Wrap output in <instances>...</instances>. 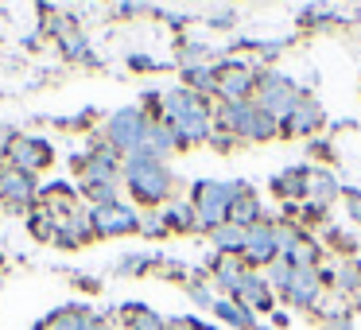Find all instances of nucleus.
Wrapping results in <instances>:
<instances>
[{"mask_svg":"<svg viewBox=\"0 0 361 330\" xmlns=\"http://www.w3.org/2000/svg\"><path fill=\"white\" fill-rule=\"evenodd\" d=\"M159 121L175 133L179 148H195V144H206L214 136V113L210 102L198 94H190L187 86H175L159 97Z\"/></svg>","mask_w":361,"mask_h":330,"instance_id":"f257e3e1","label":"nucleus"},{"mask_svg":"<svg viewBox=\"0 0 361 330\" xmlns=\"http://www.w3.org/2000/svg\"><path fill=\"white\" fill-rule=\"evenodd\" d=\"M121 179L128 183L136 202L144 206H159L171 198L175 190V175L167 171V164H156V159H144V156H125L121 164Z\"/></svg>","mask_w":361,"mask_h":330,"instance_id":"f03ea898","label":"nucleus"},{"mask_svg":"<svg viewBox=\"0 0 361 330\" xmlns=\"http://www.w3.org/2000/svg\"><path fill=\"white\" fill-rule=\"evenodd\" d=\"M218 128H226L233 140H252V144H264V140H272V136H280V121L268 117L257 102L221 105L218 109Z\"/></svg>","mask_w":361,"mask_h":330,"instance_id":"7ed1b4c3","label":"nucleus"},{"mask_svg":"<svg viewBox=\"0 0 361 330\" xmlns=\"http://www.w3.org/2000/svg\"><path fill=\"white\" fill-rule=\"evenodd\" d=\"M241 190V183H218V179H202L195 183V195H190V206H195L198 229L214 233L229 221V210H233V198Z\"/></svg>","mask_w":361,"mask_h":330,"instance_id":"20e7f679","label":"nucleus"},{"mask_svg":"<svg viewBox=\"0 0 361 330\" xmlns=\"http://www.w3.org/2000/svg\"><path fill=\"white\" fill-rule=\"evenodd\" d=\"M299 82L295 78H288V74H276V71H264L257 78V97L252 102L260 105V109L268 113V117H276V121H283L291 109H295V102H299Z\"/></svg>","mask_w":361,"mask_h":330,"instance_id":"39448f33","label":"nucleus"},{"mask_svg":"<svg viewBox=\"0 0 361 330\" xmlns=\"http://www.w3.org/2000/svg\"><path fill=\"white\" fill-rule=\"evenodd\" d=\"M272 226H276V241H280V260H288L291 268H319L322 245L299 221H272Z\"/></svg>","mask_w":361,"mask_h":330,"instance_id":"423d86ee","label":"nucleus"},{"mask_svg":"<svg viewBox=\"0 0 361 330\" xmlns=\"http://www.w3.org/2000/svg\"><path fill=\"white\" fill-rule=\"evenodd\" d=\"M152 128V117L144 109H136V105H128V109L113 113L109 125H105V140H109L113 152H125V156H133L136 148L144 144V136H148Z\"/></svg>","mask_w":361,"mask_h":330,"instance_id":"0eeeda50","label":"nucleus"},{"mask_svg":"<svg viewBox=\"0 0 361 330\" xmlns=\"http://www.w3.org/2000/svg\"><path fill=\"white\" fill-rule=\"evenodd\" d=\"M94 237H125V233H140V214L128 202H105V206H90L86 210Z\"/></svg>","mask_w":361,"mask_h":330,"instance_id":"6e6552de","label":"nucleus"},{"mask_svg":"<svg viewBox=\"0 0 361 330\" xmlns=\"http://www.w3.org/2000/svg\"><path fill=\"white\" fill-rule=\"evenodd\" d=\"M257 78L260 74L252 71L249 63H218V97H221V105L252 102V97H257Z\"/></svg>","mask_w":361,"mask_h":330,"instance_id":"1a4fd4ad","label":"nucleus"},{"mask_svg":"<svg viewBox=\"0 0 361 330\" xmlns=\"http://www.w3.org/2000/svg\"><path fill=\"white\" fill-rule=\"evenodd\" d=\"M241 260L257 272V268H268L280 260V241H276V226L272 221H260V226L249 229V237H245V252Z\"/></svg>","mask_w":361,"mask_h":330,"instance_id":"9d476101","label":"nucleus"},{"mask_svg":"<svg viewBox=\"0 0 361 330\" xmlns=\"http://www.w3.org/2000/svg\"><path fill=\"white\" fill-rule=\"evenodd\" d=\"M322 125H326V109H322L314 97L303 94L295 102V109L280 121V136H288V140H295V136H314Z\"/></svg>","mask_w":361,"mask_h":330,"instance_id":"9b49d317","label":"nucleus"},{"mask_svg":"<svg viewBox=\"0 0 361 330\" xmlns=\"http://www.w3.org/2000/svg\"><path fill=\"white\" fill-rule=\"evenodd\" d=\"M283 299H288L291 307H319L322 299V276L319 268H291V280L288 288H283Z\"/></svg>","mask_w":361,"mask_h":330,"instance_id":"f8f14e48","label":"nucleus"},{"mask_svg":"<svg viewBox=\"0 0 361 330\" xmlns=\"http://www.w3.org/2000/svg\"><path fill=\"white\" fill-rule=\"evenodd\" d=\"M8 159H12V167H16V171L35 175V171H43V167L51 164V148H47V140L16 136V140H12V148H8Z\"/></svg>","mask_w":361,"mask_h":330,"instance_id":"ddd939ff","label":"nucleus"},{"mask_svg":"<svg viewBox=\"0 0 361 330\" xmlns=\"http://www.w3.org/2000/svg\"><path fill=\"white\" fill-rule=\"evenodd\" d=\"M32 198H35V175L16 171V167L0 171V202H8L12 210H24V206H32Z\"/></svg>","mask_w":361,"mask_h":330,"instance_id":"4468645a","label":"nucleus"},{"mask_svg":"<svg viewBox=\"0 0 361 330\" xmlns=\"http://www.w3.org/2000/svg\"><path fill=\"white\" fill-rule=\"evenodd\" d=\"M82 183H121V159L113 148H94L82 159Z\"/></svg>","mask_w":361,"mask_h":330,"instance_id":"2eb2a0df","label":"nucleus"},{"mask_svg":"<svg viewBox=\"0 0 361 330\" xmlns=\"http://www.w3.org/2000/svg\"><path fill=\"white\" fill-rule=\"evenodd\" d=\"M307 187H311V167L299 164V167H283L280 175L272 179V195L283 198V202H307Z\"/></svg>","mask_w":361,"mask_h":330,"instance_id":"dca6fc26","label":"nucleus"},{"mask_svg":"<svg viewBox=\"0 0 361 330\" xmlns=\"http://www.w3.org/2000/svg\"><path fill=\"white\" fill-rule=\"evenodd\" d=\"M342 195H345V187L338 183V175H334V171H326V167H311V187H307V202L319 206V210H326V206H334Z\"/></svg>","mask_w":361,"mask_h":330,"instance_id":"f3484780","label":"nucleus"},{"mask_svg":"<svg viewBox=\"0 0 361 330\" xmlns=\"http://www.w3.org/2000/svg\"><path fill=\"white\" fill-rule=\"evenodd\" d=\"M179 148V140H175V133L164 125V121H152L148 136H144V144L133 152V156H144V159H156V164H164L171 152Z\"/></svg>","mask_w":361,"mask_h":330,"instance_id":"a211bd4d","label":"nucleus"},{"mask_svg":"<svg viewBox=\"0 0 361 330\" xmlns=\"http://www.w3.org/2000/svg\"><path fill=\"white\" fill-rule=\"evenodd\" d=\"M233 299L241 307H249V311H264V314L272 311V288H268L264 272H249V276H245Z\"/></svg>","mask_w":361,"mask_h":330,"instance_id":"6ab92c4d","label":"nucleus"},{"mask_svg":"<svg viewBox=\"0 0 361 330\" xmlns=\"http://www.w3.org/2000/svg\"><path fill=\"white\" fill-rule=\"evenodd\" d=\"M319 276H322V283L334 288V295H353L361 288V264H353V260L326 264V268H319Z\"/></svg>","mask_w":361,"mask_h":330,"instance_id":"aec40b11","label":"nucleus"},{"mask_svg":"<svg viewBox=\"0 0 361 330\" xmlns=\"http://www.w3.org/2000/svg\"><path fill=\"white\" fill-rule=\"evenodd\" d=\"M249 272H252V268L245 264L241 257H218V260H214V283H218L221 295H237V288H241V280Z\"/></svg>","mask_w":361,"mask_h":330,"instance_id":"412c9836","label":"nucleus"},{"mask_svg":"<svg viewBox=\"0 0 361 330\" xmlns=\"http://www.w3.org/2000/svg\"><path fill=\"white\" fill-rule=\"evenodd\" d=\"M39 330H105V322L97 314H90L86 307H66V311L51 314Z\"/></svg>","mask_w":361,"mask_h":330,"instance_id":"4be33fe9","label":"nucleus"},{"mask_svg":"<svg viewBox=\"0 0 361 330\" xmlns=\"http://www.w3.org/2000/svg\"><path fill=\"white\" fill-rule=\"evenodd\" d=\"M229 221H233V226H245V229H252V226L264 221V206H260V198L252 195V187H245V183H241V190H237V198H233Z\"/></svg>","mask_w":361,"mask_h":330,"instance_id":"5701e85b","label":"nucleus"},{"mask_svg":"<svg viewBox=\"0 0 361 330\" xmlns=\"http://www.w3.org/2000/svg\"><path fill=\"white\" fill-rule=\"evenodd\" d=\"M43 210L51 214L55 221H66V218H74V190L71 187H63V183H51L47 190H43Z\"/></svg>","mask_w":361,"mask_h":330,"instance_id":"b1692460","label":"nucleus"},{"mask_svg":"<svg viewBox=\"0 0 361 330\" xmlns=\"http://www.w3.org/2000/svg\"><path fill=\"white\" fill-rule=\"evenodd\" d=\"M245 237H249V229H245V226L226 221L221 229H214V233H210V241H214V249H218V257H241V252H245Z\"/></svg>","mask_w":361,"mask_h":330,"instance_id":"393cba45","label":"nucleus"},{"mask_svg":"<svg viewBox=\"0 0 361 330\" xmlns=\"http://www.w3.org/2000/svg\"><path fill=\"white\" fill-rule=\"evenodd\" d=\"M214 314H218L221 322H229L233 330H260L257 314H252L249 307H241L237 299H218V303H214Z\"/></svg>","mask_w":361,"mask_h":330,"instance_id":"a878e982","label":"nucleus"},{"mask_svg":"<svg viewBox=\"0 0 361 330\" xmlns=\"http://www.w3.org/2000/svg\"><path fill=\"white\" fill-rule=\"evenodd\" d=\"M183 82H187L190 94L206 97V94H218V66H190V71H183Z\"/></svg>","mask_w":361,"mask_h":330,"instance_id":"bb28decb","label":"nucleus"},{"mask_svg":"<svg viewBox=\"0 0 361 330\" xmlns=\"http://www.w3.org/2000/svg\"><path fill=\"white\" fill-rule=\"evenodd\" d=\"M164 221H167V233H190V229H198V218H195V206L190 202L164 206Z\"/></svg>","mask_w":361,"mask_h":330,"instance_id":"cd10ccee","label":"nucleus"},{"mask_svg":"<svg viewBox=\"0 0 361 330\" xmlns=\"http://www.w3.org/2000/svg\"><path fill=\"white\" fill-rule=\"evenodd\" d=\"M125 319H128V330H167L164 319L156 311H148V307H128Z\"/></svg>","mask_w":361,"mask_h":330,"instance_id":"c85d7f7f","label":"nucleus"},{"mask_svg":"<svg viewBox=\"0 0 361 330\" xmlns=\"http://www.w3.org/2000/svg\"><path fill=\"white\" fill-rule=\"evenodd\" d=\"M330 16H334V8H322V4H299V8H295V24H299V28L326 24Z\"/></svg>","mask_w":361,"mask_h":330,"instance_id":"c756f323","label":"nucleus"},{"mask_svg":"<svg viewBox=\"0 0 361 330\" xmlns=\"http://www.w3.org/2000/svg\"><path fill=\"white\" fill-rule=\"evenodd\" d=\"M82 195L90 198V206L117 202V183H82Z\"/></svg>","mask_w":361,"mask_h":330,"instance_id":"7c9ffc66","label":"nucleus"},{"mask_svg":"<svg viewBox=\"0 0 361 330\" xmlns=\"http://www.w3.org/2000/svg\"><path fill=\"white\" fill-rule=\"evenodd\" d=\"M148 264H156V257H152V252H128V257L117 260V272L121 276H136V272H144Z\"/></svg>","mask_w":361,"mask_h":330,"instance_id":"2f4dec72","label":"nucleus"},{"mask_svg":"<svg viewBox=\"0 0 361 330\" xmlns=\"http://www.w3.org/2000/svg\"><path fill=\"white\" fill-rule=\"evenodd\" d=\"M264 280H268V288H276L283 295V288H288V280H291V264L288 260H276V264H268L264 268Z\"/></svg>","mask_w":361,"mask_h":330,"instance_id":"473e14b6","label":"nucleus"},{"mask_svg":"<svg viewBox=\"0 0 361 330\" xmlns=\"http://www.w3.org/2000/svg\"><path fill=\"white\" fill-rule=\"evenodd\" d=\"M32 233H35V237H43V241H55V233H59V221L51 218L47 210H43V214H35V218H32Z\"/></svg>","mask_w":361,"mask_h":330,"instance_id":"72a5a7b5","label":"nucleus"},{"mask_svg":"<svg viewBox=\"0 0 361 330\" xmlns=\"http://www.w3.org/2000/svg\"><path fill=\"white\" fill-rule=\"evenodd\" d=\"M59 43H63V51H66V55H71V59H90V43L82 39L78 32L63 35V39H59Z\"/></svg>","mask_w":361,"mask_h":330,"instance_id":"f704fd0d","label":"nucleus"},{"mask_svg":"<svg viewBox=\"0 0 361 330\" xmlns=\"http://www.w3.org/2000/svg\"><path fill=\"white\" fill-rule=\"evenodd\" d=\"M140 233H148V237H167L164 214H140Z\"/></svg>","mask_w":361,"mask_h":330,"instance_id":"c9c22d12","label":"nucleus"},{"mask_svg":"<svg viewBox=\"0 0 361 330\" xmlns=\"http://www.w3.org/2000/svg\"><path fill=\"white\" fill-rule=\"evenodd\" d=\"M187 291H190V299H195L198 307H210V311H214V303H218V295H214V291L206 288V283H195V280H190V283H187Z\"/></svg>","mask_w":361,"mask_h":330,"instance_id":"e433bc0d","label":"nucleus"},{"mask_svg":"<svg viewBox=\"0 0 361 330\" xmlns=\"http://www.w3.org/2000/svg\"><path fill=\"white\" fill-rule=\"evenodd\" d=\"M342 198H345V214H350V218L361 226V190L345 187V195H342Z\"/></svg>","mask_w":361,"mask_h":330,"instance_id":"4c0bfd02","label":"nucleus"},{"mask_svg":"<svg viewBox=\"0 0 361 330\" xmlns=\"http://www.w3.org/2000/svg\"><path fill=\"white\" fill-rule=\"evenodd\" d=\"M233 24H237V12H229V8L214 12V20H210V28H233Z\"/></svg>","mask_w":361,"mask_h":330,"instance_id":"58836bf2","label":"nucleus"},{"mask_svg":"<svg viewBox=\"0 0 361 330\" xmlns=\"http://www.w3.org/2000/svg\"><path fill=\"white\" fill-rule=\"evenodd\" d=\"M128 63H133L136 66V71H156V59H148V55H133V59H128Z\"/></svg>","mask_w":361,"mask_h":330,"instance_id":"ea45409f","label":"nucleus"},{"mask_svg":"<svg viewBox=\"0 0 361 330\" xmlns=\"http://www.w3.org/2000/svg\"><path fill=\"white\" fill-rule=\"evenodd\" d=\"M12 140H16V136H12V128H4V125H0V156H8Z\"/></svg>","mask_w":361,"mask_h":330,"instance_id":"a19ab883","label":"nucleus"},{"mask_svg":"<svg viewBox=\"0 0 361 330\" xmlns=\"http://www.w3.org/2000/svg\"><path fill=\"white\" fill-rule=\"evenodd\" d=\"M167 330H202V326H198V322H190V319H175Z\"/></svg>","mask_w":361,"mask_h":330,"instance_id":"79ce46f5","label":"nucleus"}]
</instances>
